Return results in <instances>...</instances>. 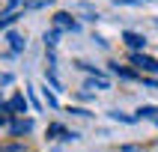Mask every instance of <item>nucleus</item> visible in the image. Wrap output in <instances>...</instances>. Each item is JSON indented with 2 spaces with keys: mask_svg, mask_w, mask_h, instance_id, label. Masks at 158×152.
Returning a JSON list of instances; mask_svg holds the SVG:
<instances>
[{
  "mask_svg": "<svg viewBox=\"0 0 158 152\" xmlns=\"http://www.w3.org/2000/svg\"><path fill=\"white\" fill-rule=\"evenodd\" d=\"M84 89H110V80H107L105 75H96V78H87Z\"/></svg>",
  "mask_w": 158,
  "mask_h": 152,
  "instance_id": "obj_3",
  "label": "nucleus"
},
{
  "mask_svg": "<svg viewBox=\"0 0 158 152\" xmlns=\"http://www.w3.org/2000/svg\"><path fill=\"white\" fill-rule=\"evenodd\" d=\"M119 6H140V3H149V0H114Z\"/></svg>",
  "mask_w": 158,
  "mask_h": 152,
  "instance_id": "obj_11",
  "label": "nucleus"
},
{
  "mask_svg": "<svg viewBox=\"0 0 158 152\" xmlns=\"http://www.w3.org/2000/svg\"><path fill=\"white\" fill-rule=\"evenodd\" d=\"M24 39H21V36L18 33H9V48H12V51H24Z\"/></svg>",
  "mask_w": 158,
  "mask_h": 152,
  "instance_id": "obj_8",
  "label": "nucleus"
},
{
  "mask_svg": "<svg viewBox=\"0 0 158 152\" xmlns=\"http://www.w3.org/2000/svg\"><path fill=\"white\" fill-rule=\"evenodd\" d=\"M30 128H33L30 119H15V122H12V134H27Z\"/></svg>",
  "mask_w": 158,
  "mask_h": 152,
  "instance_id": "obj_7",
  "label": "nucleus"
},
{
  "mask_svg": "<svg viewBox=\"0 0 158 152\" xmlns=\"http://www.w3.org/2000/svg\"><path fill=\"white\" fill-rule=\"evenodd\" d=\"M54 30L60 33V30H78V21L69 15V12H57L54 15Z\"/></svg>",
  "mask_w": 158,
  "mask_h": 152,
  "instance_id": "obj_2",
  "label": "nucleus"
},
{
  "mask_svg": "<svg viewBox=\"0 0 158 152\" xmlns=\"http://www.w3.org/2000/svg\"><path fill=\"white\" fill-rule=\"evenodd\" d=\"M48 134L57 137V140H69V137H75V134H72L69 128H63V125H48Z\"/></svg>",
  "mask_w": 158,
  "mask_h": 152,
  "instance_id": "obj_4",
  "label": "nucleus"
},
{
  "mask_svg": "<svg viewBox=\"0 0 158 152\" xmlns=\"http://www.w3.org/2000/svg\"><path fill=\"white\" fill-rule=\"evenodd\" d=\"M131 63L137 66V69L149 72V75H158V60H155V57H146V54L134 51V54H131Z\"/></svg>",
  "mask_w": 158,
  "mask_h": 152,
  "instance_id": "obj_1",
  "label": "nucleus"
},
{
  "mask_svg": "<svg viewBox=\"0 0 158 152\" xmlns=\"http://www.w3.org/2000/svg\"><path fill=\"white\" fill-rule=\"evenodd\" d=\"M48 3H54V0H27V6H30V9H39V6H48Z\"/></svg>",
  "mask_w": 158,
  "mask_h": 152,
  "instance_id": "obj_12",
  "label": "nucleus"
},
{
  "mask_svg": "<svg viewBox=\"0 0 158 152\" xmlns=\"http://www.w3.org/2000/svg\"><path fill=\"white\" fill-rule=\"evenodd\" d=\"M24 107H27L24 96H12V98H9V105H6V110H12V113H21Z\"/></svg>",
  "mask_w": 158,
  "mask_h": 152,
  "instance_id": "obj_6",
  "label": "nucleus"
},
{
  "mask_svg": "<svg viewBox=\"0 0 158 152\" xmlns=\"http://www.w3.org/2000/svg\"><path fill=\"white\" fill-rule=\"evenodd\" d=\"M0 152H27V149H24V146H18V143H15V146H0Z\"/></svg>",
  "mask_w": 158,
  "mask_h": 152,
  "instance_id": "obj_13",
  "label": "nucleus"
},
{
  "mask_svg": "<svg viewBox=\"0 0 158 152\" xmlns=\"http://www.w3.org/2000/svg\"><path fill=\"white\" fill-rule=\"evenodd\" d=\"M125 42L131 45L134 51H143V48H146V39H143L140 33H125Z\"/></svg>",
  "mask_w": 158,
  "mask_h": 152,
  "instance_id": "obj_5",
  "label": "nucleus"
},
{
  "mask_svg": "<svg viewBox=\"0 0 158 152\" xmlns=\"http://www.w3.org/2000/svg\"><path fill=\"white\" fill-rule=\"evenodd\" d=\"M137 116H146V119H158V110L152 105H146V107H140V110H137Z\"/></svg>",
  "mask_w": 158,
  "mask_h": 152,
  "instance_id": "obj_9",
  "label": "nucleus"
},
{
  "mask_svg": "<svg viewBox=\"0 0 158 152\" xmlns=\"http://www.w3.org/2000/svg\"><path fill=\"white\" fill-rule=\"evenodd\" d=\"M42 98H45L51 107H57V98H54V92H48V87H42Z\"/></svg>",
  "mask_w": 158,
  "mask_h": 152,
  "instance_id": "obj_10",
  "label": "nucleus"
}]
</instances>
